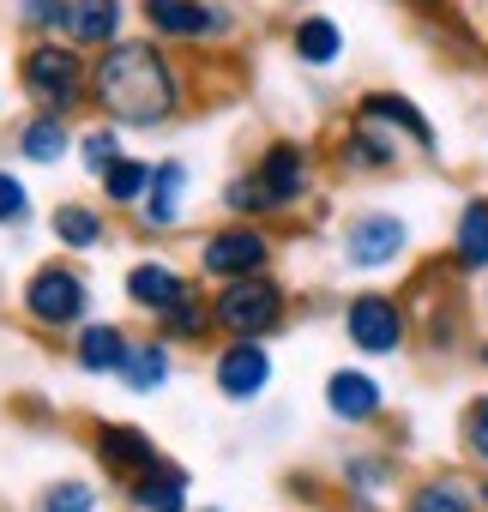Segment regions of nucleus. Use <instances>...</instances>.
<instances>
[{
    "label": "nucleus",
    "mask_w": 488,
    "mask_h": 512,
    "mask_svg": "<svg viewBox=\"0 0 488 512\" xmlns=\"http://www.w3.org/2000/svg\"><path fill=\"white\" fill-rule=\"evenodd\" d=\"M91 109L121 133L175 127L193 109V73L157 37H121L115 49L91 55Z\"/></svg>",
    "instance_id": "f257e3e1"
},
{
    "label": "nucleus",
    "mask_w": 488,
    "mask_h": 512,
    "mask_svg": "<svg viewBox=\"0 0 488 512\" xmlns=\"http://www.w3.org/2000/svg\"><path fill=\"white\" fill-rule=\"evenodd\" d=\"M314 187H320V157L302 139H266L260 157L248 169H235L217 199L241 223H272V217L302 211L314 199Z\"/></svg>",
    "instance_id": "f03ea898"
},
{
    "label": "nucleus",
    "mask_w": 488,
    "mask_h": 512,
    "mask_svg": "<svg viewBox=\"0 0 488 512\" xmlns=\"http://www.w3.org/2000/svg\"><path fill=\"white\" fill-rule=\"evenodd\" d=\"M19 91L31 97V109L73 121L91 103V55L67 37H31L19 49Z\"/></svg>",
    "instance_id": "7ed1b4c3"
},
{
    "label": "nucleus",
    "mask_w": 488,
    "mask_h": 512,
    "mask_svg": "<svg viewBox=\"0 0 488 512\" xmlns=\"http://www.w3.org/2000/svg\"><path fill=\"white\" fill-rule=\"evenodd\" d=\"M19 314L43 338H73L91 320V278L79 272V260L61 253V260L31 266V278L19 284Z\"/></svg>",
    "instance_id": "20e7f679"
},
{
    "label": "nucleus",
    "mask_w": 488,
    "mask_h": 512,
    "mask_svg": "<svg viewBox=\"0 0 488 512\" xmlns=\"http://www.w3.org/2000/svg\"><path fill=\"white\" fill-rule=\"evenodd\" d=\"M290 284L278 272H260V278H235V284H217L211 290V326L217 338H260L272 344L284 326H290Z\"/></svg>",
    "instance_id": "39448f33"
},
{
    "label": "nucleus",
    "mask_w": 488,
    "mask_h": 512,
    "mask_svg": "<svg viewBox=\"0 0 488 512\" xmlns=\"http://www.w3.org/2000/svg\"><path fill=\"white\" fill-rule=\"evenodd\" d=\"M278 266V235L266 223H211L199 241H193V272L217 290V284H235V278H260Z\"/></svg>",
    "instance_id": "423d86ee"
},
{
    "label": "nucleus",
    "mask_w": 488,
    "mask_h": 512,
    "mask_svg": "<svg viewBox=\"0 0 488 512\" xmlns=\"http://www.w3.org/2000/svg\"><path fill=\"white\" fill-rule=\"evenodd\" d=\"M133 7L163 49H211L235 37V7L223 0H133Z\"/></svg>",
    "instance_id": "0eeeda50"
},
{
    "label": "nucleus",
    "mask_w": 488,
    "mask_h": 512,
    "mask_svg": "<svg viewBox=\"0 0 488 512\" xmlns=\"http://www.w3.org/2000/svg\"><path fill=\"white\" fill-rule=\"evenodd\" d=\"M344 338H350L356 356H374L380 362V356H398L416 338V314L392 290H356L344 302Z\"/></svg>",
    "instance_id": "6e6552de"
},
{
    "label": "nucleus",
    "mask_w": 488,
    "mask_h": 512,
    "mask_svg": "<svg viewBox=\"0 0 488 512\" xmlns=\"http://www.w3.org/2000/svg\"><path fill=\"white\" fill-rule=\"evenodd\" d=\"M338 253L350 272H392L404 253H410V223L386 205H368V211H350L344 229H338Z\"/></svg>",
    "instance_id": "1a4fd4ad"
},
{
    "label": "nucleus",
    "mask_w": 488,
    "mask_h": 512,
    "mask_svg": "<svg viewBox=\"0 0 488 512\" xmlns=\"http://www.w3.org/2000/svg\"><path fill=\"white\" fill-rule=\"evenodd\" d=\"M272 380H278V362H272V344L260 338H223L211 350V386L229 404H260Z\"/></svg>",
    "instance_id": "9d476101"
},
{
    "label": "nucleus",
    "mask_w": 488,
    "mask_h": 512,
    "mask_svg": "<svg viewBox=\"0 0 488 512\" xmlns=\"http://www.w3.org/2000/svg\"><path fill=\"white\" fill-rule=\"evenodd\" d=\"M332 482H338V494H344L356 512H380L392 494H404V464H398V452H386V446H362V452H344V458H338Z\"/></svg>",
    "instance_id": "9b49d317"
},
{
    "label": "nucleus",
    "mask_w": 488,
    "mask_h": 512,
    "mask_svg": "<svg viewBox=\"0 0 488 512\" xmlns=\"http://www.w3.org/2000/svg\"><path fill=\"white\" fill-rule=\"evenodd\" d=\"M332 169L338 175H350V181H368V175H392L398 163H404V145L386 133V127H374V121H362V115H350L344 127H338V139H332Z\"/></svg>",
    "instance_id": "f8f14e48"
},
{
    "label": "nucleus",
    "mask_w": 488,
    "mask_h": 512,
    "mask_svg": "<svg viewBox=\"0 0 488 512\" xmlns=\"http://www.w3.org/2000/svg\"><path fill=\"white\" fill-rule=\"evenodd\" d=\"M320 404L338 428H380L386 422V386L368 374V368H332L326 386H320Z\"/></svg>",
    "instance_id": "ddd939ff"
},
{
    "label": "nucleus",
    "mask_w": 488,
    "mask_h": 512,
    "mask_svg": "<svg viewBox=\"0 0 488 512\" xmlns=\"http://www.w3.org/2000/svg\"><path fill=\"white\" fill-rule=\"evenodd\" d=\"M85 446H91V464L109 476V482H133V476H145L163 452H157V440L145 434V428H133V422H97L91 434H85Z\"/></svg>",
    "instance_id": "4468645a"
},
{
    "label": "nucleus",
    "mask_w": 488,
    "mask_h": 512,
    "mask_svg": "<svg viewBox=\"0 0 488 512\" xmlns=\"http://www.w3.org/2000/svg\"><path fill=\"white\" fill-rule=\"evenodd\" d=\"M350 115H362V121L386 127L398 145H410V151H422V157H440V133H434L428 109H422V103H410L404 91H362Z\"/></svg>",
    "instance_id": "2eb2a0df"
},
{
    "label": "nucleus",
    "mask_w": 488,
    "mask_h": 512,
    "mask_svg": "<svg viewBox=\"0 0 488 512\" xmlns=\"http://www.w3.org/2000/svg\"><path fill=\"white\" fill-rule=\"evenodd\" d=\"M199 284H193V272H181L175 260H163V253H145V260H133L127 266V302L145 314V320H157V314H169L175 302H187Z\"/></svg>",
    "instance_id": "dca6fc26"
},
{
    "label": "nucleus",
    "mask_w": 488,
    "mask_h": 512,
    "mask_svg": "<svg viewBox=\"0 0 488 512\" xmlns=\"http://www.w3.org/2000/svg\"><path fill=\"white\" fill-rule=\"evenodd\" d=\"M398 512H482V500H476V476L458 470V464L422 470V476L404 482Z\"/></svg>",
    "instance_id": "f3484780"
},
{
    "label": "nucleus",
    "mask_w": 488,
    "mask_h": 512,
    "mask_svg": "<svg viewBox=\"0 0 488 512\" xmlns=\"http://www.w3.org/2000/svg\"><path fill=\"white\" fill-rule=\"evenodd\" d=\"M67 350H73V368H79V374H91V380H121L127 350H133V332H127L121 320H85V326L67 338Z\"/></svg>",
    "instance_id": "a211bd4d"
},
{
    "label": "nucleus",
    "mask_w": 488,
    "mask_h": 512,
    "mask_svg": "<svg viewBox=\"0 0 488 512\" xmlns=\"http://www.w3.org/2000/svg\"><path fill=\"white\" fill-rule=\"evenodd\" d=\"M127 13H133V0H67V25L61 37L85 55H103L127 37Z\"/></svg>",
    "instance_id": "6ab92c4d"
},
{
    "label": "nucleus",
    "mask_w": 488,
    "mask_h": 512,
    "mask_svg": "<svg viewBox=\"0 0 488 512\" xmlns=\"http://www.w3.org/2000/svg\"><path fill=\"white\" fill-rule=\"evenodd\" d=\"M127 512H193V470L175 458H157L145 476H133L121 488Z\"/></svg>",
    "instance_id": "aec40b11"
},
{
    "label": "nucleus",
    "mask_w": 488,
    "mask_h": 512,
    "mask_svg": "<svg viewBox=\"0 0 488 512\" xmlns=\"http://www.w3.org/2000/svg\"><path fill=\"white\" fill-rule=\"evenodd\" d=\"M187 187H193V169H187L181 157H163V163H151V187H145V205H139V229H151V235H169V229H181Z\"/></svg>",
    "instance_id": "412c9836"
},
{
    "label": "nucleus",
    "mask_w": 488,
    "mask_h": 512,
    "mask_svg": "<svg viewBox=\"0 0 488 512\" xmlns=\"http://www.w3.org/2000/svg\"><path fill=\"white\" fill-rule=\"evenodd\" d=\"M446 272L452 278H488V193L464 199L452 241H446Z\"/></svg>",
    "instance_id": "4be33fe9"
},
{
    "label": "nucleus",
    "mask_w": 488,
    "mask_h": 512,
    "mask_svg": "<svg viewBox=\"0 0 488 512\" xmlns=\"http://www.w3.org/2000/svg\"><path fill=\"white\" fill-rule=\"evenodd\" d=\"M49 235L61 241V253L73 260V253H97L109 241V211L91 205V199H61L49 211Z\"/></svg>",
    "instance_id": "5701e85b"
},
{
    "label": "nucleus",
    "mask_w": 488,
    "mask_h": 512,
    "mask_svg": "<svg viewBox=\"0 0 488 512\" xmlns=\"http://www.w3.org/2000/svg\"><path fill=\"white\" fill-rule=\"evenodd\" d=\"M13 145H19V157H25V163L49 169V163H67V151L79 145V133H73V121H67V115H43V109H31V115L19 121Z\"/></svg>",
    "instance_id": "b1692460"
},
{
    "label": "nucleus",
    "mask_w": 488,
    "mask_h": 512,
    "mask_svg": "<svg viewBox=\"0 0 488 512\" xmlns=\"http://www.w3.org/2000/svg\"><path fill=\"white\" fill-rule=\"evenodd\" d=\"M290 55H296L302 67H314V73L338 67V61H344V25H338L332 13H302V19L290 25Z\"/></svg>",
    "instance_id": "393cba45"
},
{
    "label": "nucleus",
    "mask_w": 488,
    "mask_h": 512,
    "mask_svg": "<svg viewBox=\"0 0 488 512\" xmlns=\"http://www.w3.org/2000/svg\"><path fill=\"white\" fill-rule=\"evenodd\" d=\"M151 332L169 344V350H199V344H211V290H193L187 302H175L169 314H157L151 320Z\"/></svg>",
    "instance_id": "a878e982"
},
{
    "label": "nucleus",
    "mask_w": 488,
    "mask_h": 512,
    "mask_svg": "<svg viewBox=\"0 0 488 512\" xmlns=\"http://www.w3.org/2000/svg\"><path fill=\"white\" fill-rule=\"evenodd\" d=\"M169 380H175V350H169L157 332H151V338H133L127 368H121V386H127L133 398H157Z\"/></svg>",
    "instance_id": "bb28decb"
},
{
    "label": "nucleus",
    "mask_w": 488,
    "mask_h": 512,
    "mask_svg": "<svg viewBox=\"0 0 488 512\" xmlns=\"http://www.w3.org/2000/svg\"><path fill=\"white\" fill-rule=\"evenodd\" d=\"M145 187H151V163L145 157H115L103 175H97V193H103V205H115V211H139L145 205Z\"/></svg>",
    "instance_id": "cd10ccee"
},
{
    "label": "nucleus",
    "mask_w": 488,
    "mask_h": 512,
    "mask_svg": "<svg viewBox=\"0 0 488 512\" xmlns=\"http://www.w3.org/2000/svg\"><path fill=\"white\" fill-rule=\"evenodd\" d=\"M31 512H103V488L91 476H55L37 488Z\"/></svg>",
    "instance_id": "c85d7f7f"
},
{
    "label": "nucleus",
    "mask_w": 488,
    "mask_h": 512,
    "mask_svg": "<svg viewBox=\"0 0 488 512\" xmlns=\"http://www.w3.org/2000/svg\"><path fill=\"white\" fill-rule=\"evenodd\" d=\"M416 332H422V350H428V356H452V350L464 344V302H434V308L416 320Z\"/></svg>",
    "instance_id": "c756f323"
},
{
    "label": "nucleus",
    "mask_w": 488,
    "mask_h": 512,
    "mask_svg": "<svg viewBox=\"0 0 488 512\" xmlns=\"http://www.w3.org/2000/svg\"><path fill=\"white\" fill-rule=\"evenodd\" d=\"M79 163H85V175H103L115 157H127V145H121V127H109V121H97V127H85L79 133Z\"/></svg>",
    "instance_id": "7c9ffc66"
},
{
    "label": "nucleus",
    "mask_w": 488,
    "mask_h": 512,
    "mask_svg": "<svg viewBox=\"0 0 488 512\" xmlns=\"http://www.w3.org/2000/svg\"><path fill=\"white\" fill-rule=\"evenodd\" d=\"M458 446L476 470H488V392H476L464 410H458Z\"/></svg>",
    "instance_id": "2f4dec72"
},
{
    "label": "nucleus",
    "mask_w": 488,
    "mask_h": 512,
    "mask_svg": "<svg viewBox=\"0 0 488 512\" xmlns=\"http://www.w3.org/2000/svg\"><path fill=\"white\" fill-rule=\"evenodd\" d=\"M13 19H19V31H31V37H61L67 0H13Z\"/></svg>",
    "instance_id": "473e14b6"
},
{
    "label": "nucleus",
    "mask_w": 488,
    "mask_h": 512,
    "mask_svg": "<svg viewBox=\"0 0 488 512\" xmlns=\"http://www.w3.org/2000/svg\"><path fill=\"white\" fill-rule=\"evenodd\" d=\"M31 187L19 181V169H7V163H0V229H25L31 223Z\"/></svg>",
    "instance_id": "72a5a7b5"
},
{
    "label": "nucleus",
    "mask_w": 488,
    "mask_h": 512,
    "mask_svg": "<svg viewBox=\"0 0 488 512\" xmlns=\"http://www.w3.org/2000/svg\"><path fill=\"white\" fill-rule=\"evenodd\" d=\"M410 13H422V19H434V25H452L458 13H452V0H404Z\"/></svg>",
    "instance_id": "f704fd0d"
},
{
    "label": "nucleus",
    "mask_w": 488,
    "mask_h": 512,
    "mask_svg": "<svg viewBox=\"0 0 488 512\" xmlns=\"http://www.w3.org/2000/svg\"><path fill=\"white\" fill-rule=\"evenodd\" d=\"M290 494H296V500H314V494H320V482H314V476H290Z\"/></svg>",
    "instance_id": "c9c22d12"
},
{
    "label": "nucleus",
    "mask_w": 488,
    "mask_h": 512,
    "mask_svg": "<svg viewBox=\"0 0 488 512\" xmlns=\"http://www.w3.org/2000/svg\"><path fill=\"white\" fill-rule=\"evenodd\" d=\"M476 500H482V512H488V470L476 476Z\"/></svg>",
    "instance_id": "e433bc0d"
},
{
    "label": "nucleus",
    "mask_w": 488,
    "mask_h": 512,
    "mask_svg": "<svg viewBox=\"0 0 488 512\" xmlns=\"http://www.w3.org/2000/svg\"><path fill=\"white\" fill-rule=\"evenodd\" d=\"M476 362H482V368H488V338H482V344H476Z\"/></svg>",
    "instance_id": "4c0bfd02"
},
{
    "label": "nucleus",
    "mask_w": 488,
    "mask_h": 512,
    "mask_svg": "<svg viewBox=\"0 0 488 512\" xmlns=\"http://www.w3.org/2000/svg\"><path fill=\"white\" fill-rule=\"evenodd\" d=\"M193 512H229V506H193Z\"/></svg>",
    "instance_id": "58836bf2"
},
{
    "label": "nucleus",
    "mask_w": 488,
    "mask_h": 512,
    "mask_svg": "<svg viewBox=\"0 0 488 512\" xmlns=\"http://www.w3.org/2000/svg\"><path fill=\"white\" fill-rule=\"evenodd\" d=\"M482 314H488V290H482Z\"/></svg>",
    "instance_id": "ea45409f"
},
{
    "label": "nucleus",
    "mask_w": 488,
    "mask_h": 512,
    "mask_svg": "<svg viewBox=\"0 0 488 512\" xmlns=\"http://www.w3.org/2000/svg\"><path fill=\"white\" fill-rule=\"evenodd\" d=\"M332 512H356V506H332Z\"/></svg>",
    "instance_id": "a19ab883"
},
{
    "label": "nucleus",
    "mask_w": 488,
    "mask_h": 512,
    "mask_svg": "<svg viewBox=\"0 0 488 512\" xmlns=\"http://www.w3.org/2000/svg\"><path fill=\"white\" fill-rule=\"evenodd\" d=\"M296 7H308V0H296Z\"/></svg>",
    "instance_id": "79ce46f5"
}]
</instances>
